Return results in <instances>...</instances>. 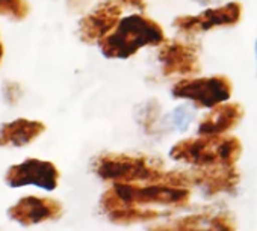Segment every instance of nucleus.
<instances>
[{
  "label": "nucleus",
  "instance_id": "nucleus-1",
  "mask_svg": "<svg viewBox=\"0 0 257 231\" xmlns=\"http://www.w3.org/2000/svg\"><path fill=\"white\" fill-rule=\"evenodd\" d=\"M165 41V32L158 22L143 13H134L121 17L98 47L104 58L124 61L146 47H161Z\"/></svg>",
  "mask_w": 257,
  "mask_h": 231
},
{
  "label": "nucleus",
  "instance_id": "nucleus-2",
  "mask_svg": "<svg viewBox=\"0 0 257 231\" xmlns=\"http://www.w3.org/2000/svg\"><path fill=\"white\" fill-rule=\"evenodd\" d=\"M242 154V144L233 136H198L179 141L170 151L177 162L198 168H231Z\"/></svg>",
  "mask_w": 257,
  "mask_h": 231
},
{
  "label": "nucleus",
  "instance_id": "nucleus-3",
  "mask_svg": "<svg viewBox=\"0 0 257 231\" xmlns=\"http://www.w3.org/2000/svg\"><path fill=\"white\" fill-rule=\"evenodd\" d=\"M233 94V83L227 76H189L182 77L171 86L176 100L192 103L197 109H213L227 103Z\"/></svg>",
  "mask_w": 257,
  "mask_h": 231
},
{
  "label": "nucleus",
  "instance_id": "nucleus-4",
  "mask_svg": "<svg viewBox=\"0 0 257 231\" xmlns=\"http://www.w3.org/2000/svg\"><path fill=\"white\" fill-rule=\"evenodd\" d=\"M94 172L112 183H140L164 180L165 174L147 157L128 154H103L94 162Z\"/></svg>",
  "mask_w": 257,
  "mask_h": 231
},
{
  "label": "nucleus",
  "instance_id": "nucleus-5",
  "mask_svg": "<svg viewBox=\"0 0 257 231\" xmlns=\"http://www.w3.org/2000/svg\"><path fill=\"white\" fill-rule=\"evenodd\" d=\"M242 19V7L239 2H227L204 8L197 16H180L173 22V26L185 35H197L219 28H233Z\"/></svg>",
  "mask_w": 257,
  "mask_h": 231
},
{
  "label": "nucleus",
  "instance_id": "nucleus-6",
  "mask_svg": "<svg viewBox=\"0 0 257 231\" xmlns=\"http://www.w3.org/2000/svg\"><path fill=\"white\" fill-rule=\"evenodd\" d=\"M5 181L10 187L37 186L44 190H55L59 181L58 168L49 160L28 159L8 169Z\"/></svg>",
  "mask_w": 257,
  "mask_h": 231
},
{
  "label": "nucleus",
  "instance_id": "nucleus-7",
  "mask_svg": "<svg viewBox=\"0 0 257 231\" xmlns=\"http://www.w3.org/2000/svg\"><path fill=\"white\" fill-rule=\"evenodd\" d=\"M62 204L46 196H23L8 208V217L23 226L56 220L62 216Z\"/></svg>",
  "mask_w": 257,
  "mask_h": 231
},
{
  "label": "nucleus",
  "instance_id": "nucleus-8",
  "mask_svg": "<svg viewBox=\"0 0 257 231\" xmlns=\"http://www.w3.org/2000/svg\"><path fill=\"white\" fill-rule=\"evenodd\" d=\"M158 62L161 65L162 74L189 77L200 70L197 50L186 43L170 41L164 43L158 52Z\"/></svg>",
  "mask_w": 257,
  "mask_h": 231
},
{
  "label": "nucleus",
  "instance_id": "nucleus-9",
  "mask_svg": "<svg viewBox=\"0 0 257 231\" xmlns=\"http://www.w3.org/2000/svg\"><path fill=\"white\" fill-rule=\"evenodd\" d=\"M243 118V107L239 103H222L210 109L198 123V136H222L234 129Z\"/></svg>",
  "mask_w": 257,
  "mask_h": 231
},
{
  "label": "nucleus",
  "instance_id": "nucleus-10",
  "mask_svg": "<svg viewBox=\"0 0 257 231\" xmlns=\"http://www.w3.org/2000/svg\"><path fill=\"white\" fill-rule=\"evenodd\" d=\"M121 13L122 7L116 0H109L107 4H103L86 19L85 32L88 34L89 38L97 40L100 43L116 26V23L121 19Z\"/></svg>",
  "mask_w": 257,
  "mask_h": 231
},
{
  "label": "nucleus",
  "instance_id": "nucleus-11",
  "mask_svg": "<svg viewBox=\"0 0 257 231\" xmlns=\"http://www.w3.org/2000/svg\"><path fill=\"white\" fill-rule=\"evenodd\" d=\"M44 126L38 121L20 120L13 124H7L0 130V145H26L37 139L43 132Z\"/></svg>",
  "mask_w": 257,
  "mask_h": 231
},
{
  "label": "nucleus",
  "instance_id": "nucleus-12",
  "mask_svg": "<svg viewBox=\"0 0 257 231\" xmlns=\"http://www.w3.org/2000/svg\"><path fill=\"white\" fill-rule=\"evenodd\" d=\"M197 110L198 109L192 103L183 101L164 115L159 126L167 127L176 133H186L197 120Z\"/></svg>",
  "mask_w": 257,
  "mask_h": 231
},
{
  "label": "nucleus",
  "instance_id": "nucleus-13",
  "mask_svg": "<svg viewBox=\"0 0 257 231\" xmlns=\"http://www.w3.org/2000/svg\"><path fill=\"white\" fill-rule=\"evenodd\" d=\"M135 120L137 123L144 127L149 133H152V129L159 123L161 124V104L155 100H147L137 106L135 109Z\"/></svg>",
  "mask_w": 257,
  "mask_h": 231
},
{
  "label": "nucleus",
  "instance_id": "nucleus-14",
  "mask_svg": "<svg viewBox=\"0 0 257 231\" xmlns=\"http://www.w3.org/2000/svg\"><path fill=\"white\" fill-rule=\"evenodd\" d=\"M116 2L124 8V7H128V8H134L137 10L138 13H143L144 8H146V2L144 0H116Z\"/></svg>",
  "mask_w": 257,
  "mask_h": 231
},
{
  "label": "nucleus",
  "instance_id": "nucleus-15",
  "mask_svg": "<svg viewBox=\"0 0 257 231\" xmlns=\"http://www.w3.org/2000/svg\"><path fill=\"white\" fill-rule=\"evenodd\" d=\"M195 4H198L200 7H204V8H209V7H216V5H221L224 4L225 0H194Z\"/></svg>",
  "mask_w": 257,
  "mask_h": 231
},
{
  "label": "nucleus",
  "instance_id": "nucleus-16",
  "mask_svg": "<svg viewBox=\"0 0 257 231\" xmlns=\"http://www.w3.org/2000/svg\"><path fill=\"white\" fill-rule=\"evenodd\" d=\"M252 55H254V67H255V76H257V38L252 44Z\"/></svg>",
  "mask_w": 257,
  "mask_h": 231
}]
</instances>
